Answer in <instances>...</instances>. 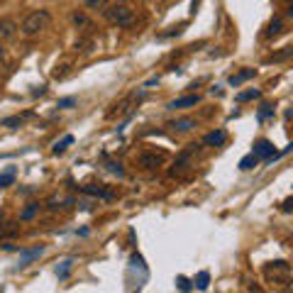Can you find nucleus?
Masks as SVG:
<instances>
[{"mask_svg":"<svg viewBox=\"0 0 293 293\" xmlns=\"http://www.w3.org/2000/svg\"><path fill=\"white\" fill-rule=\"evenodd\" d=\"M49 22H52V13H49V10H32V13L22 20L20 32H22L25 37H34V34H39L42 29L49 27Z\"/></svg>","mask_w":293,"mask_h":293,"instance_id":"obj_1","label":"nucleus"},{"mask_svg":"<svg viewBox=\"0 0 293 293\" xmlns=\"http://www.w3.org/2000/svg\"><path fill=\"white\" fill-rule=\"evenodd\" d=\"M103 15H105V20L110 25H117V27H132L135 25V10L122 5V3H115L110 8H105Z\"/></svg>","mask_w":293,"mask_h":293,"instance_id":"obj_2","label":"nucleus"},{"mask_svg":"<svg viewBox=\"0 0 293 293\" xmlns=\"http://www.w3.org/2000/svg\"><path fill=\"white\" fill-rule=\"evenodd\" d=\"M17 22H15L13 17H0V42H5V39H13L15 34H17Z\"/></svg>","mask_w":293,"mask_h":293,"instance_id":"obj_3","label":"nucleus"},{"mask_svg":"<svg viewBox=\"0 0 293 293\" xmlns=\"http://www.w3.org/2000/svg\"><path fill=\"white\" fill-rule=\"evenodd\" d=\"M200 103V96L195 93V96H183V98H176V100H171L166 108L169 110H183V108H195Z\"/></svg>","mask_w":293,"mask_h":293,"instance_id":"obj_4","label":"nucleus"},{"mask_svg":"<svg viewBox=\"0 0 293 293\" xmlns=\"http://www.w3.org/2000/svg\"><path fill=\"white\" fill-rule=\"evenodd\" d=\"M252 154L259 159V161H266L269 156H274V144L269 140H259L257 144H254V149H252Z\"/></svg>","mask_w":293,"mask_h":293,"instance_id":"obj_5","label":"nucleus"},{"mask_svg":"<svg viewBox=\"0 0 293 293\" xmlns=\"http://www.w3.org/2000/svg\"><path fill=\"white\" fill-rule=\"evenodd\" d=\"M225 140H227V132H225V130H213V132H208V135L203 137V144L220 147V144H225Z\"/></svg>","mask_w":293,"mask_h":293,"instance_id":"obj_6","label":"nucleus"},{"mask_svg":"<svg viewBox=\"0 0 293 293\" xmlns=\"http://www.w3.org/2000/svg\"><path fill=\"white\" fill-rule=\"evenodd\" d=\"M83 193L93 195V198H100V200H115V193L105 191L103 186H83Z\"/></svg>","mask_w":293,"mask_h":293,"instance_id":"obj_7","label":"nucleus"},{"mask_svg":"<svg viewBox=\"0 0 293 293\" xmlns=\"http://www.w3.org/2000/svg\"><path fill=\"white\" fill-rule=\"evenodd\" d=\"M29 117H32V112L13 115V117H5V120L0 122V127H10V130H15V127H22V125H25V120H29Z\"/></svg>","mask_w":293,"mask_h":293,"instance_id":"obj_8","label":"nucleus"},{"mask_svg":"<svg viewBox=\"0 0 293 293\" xmlns=\"http://www.w3.org/2000/svg\"><path fill=\"white\" fill-rule=\"evenodd\" d=\"M257 76V69H244V71H239V73H235V76H230V86H242L244 81H249V78H254Z\"/></svg>","mask_w":293,"mask_h":293,"instance_id":"obj_9","label":"nucleus"},{"mask_svg":"<svg viewBox=\"0 0 293 293\" xmlns=\"http://www.w3.org/2000/svg\"><path fill=\"white\" fill-rule=\"evenodd\" d=\"M42 252H44V247L39 244V247H34V249H25L22 254H20V269L22 266H27L32 259H37V257H42Z\"/></svg>","mask_w":293,"mask_h":293,"instance_id":"obj_10","label":"nucleus"},{"mask_svg":"<svg viewBox=\"0 0 293 293\" xmlns=\"http://www.w3.org/2000/svg\"><path fill=\"white\" fill-rule=\"evenodd\" d=\"M169 127H174L176 132H188V130H193V127H198V122H195L193 117H181V120H174Z\"/></svg>","mask_w":293,"mask_h":293,"instance_id":"obj_11","label":"nucleus"},{"mask_svg":"<svg viewBox=\"0 0 293 293\" xmlns=\"http://www.w3.org/2000/svg\"><path fill=\"white\" fill-rule=\"evenodd\" d=\"M161 156H156V154H140V164L142 166H147V169H156V166H161Z\"/></svg>","mask_w":293,"mask_h":293,"instance_id":"obj_12","label":"nucleus"},{"mask_svg":"<svg viewBox=\"0 0 293 293\" xmlns=\"http://www.w3.org/2000/svg\"><path fill=\"white\" fill-rule=\"evenodd\" d=\"M71 144H73V135H66L64 140L56 142L54 147H52V152H54V154H64V152H66V149L71 147Z\"/></svg>","mask_w":293,"mask_h":293,"instance_id":"obj_13","label":"nucleus"},{"mask_svg":"<svg viewBox=\"0 0 293 293\" xmlns=\"http://www.w3.org/2000/svg\"><path fill=\"white\" fill-rule=\"evenodd\" d=\"M257 164H259V159H257L254 154H247V156L239 159V169H242V171H249V169H254Z\"/></svg>","mask_w":293,"mask_h":293,"instance_id":"obj_14","label":"nucleus"},{"mask_svg":"<svg viewBox=\"0 0 293 293\" xmlns=\"http://www.w3.org/2000/svg\"><path fill=\"white\" fill-rule=\"evenodd\" d=\"M262 96L257 88H249V91H242V93H237V103H247V100H257V98Z\"/></svg>","mask_w":293,"mask_h":293,"instance_id":"obj_15","label":"nucleus"},{"mask_svg":"<svg viewBox=\"0 0 293 293\" xmlns=\"http://www.w3.org/2000/svg\"><path fill=\"white\" fill-rule=\"evenodd\" d=\"M208 283H210V274H208V271H200V274L195 276V286H198V291H208Z\"/></svg>","mask_w":293,"mask_h":293,"instance_id":"obj_16","label":"nucleus"},{"mask_svg":"<svg viewBox=\"0 0 293 293\" xmlns=\"http://www.w3.org/2000/svg\"><path fill=\"white\" fill-rule=\"evenodd\" d=\"M71 266H73V262H71V259L61 262V264L56 266V276H59V279H66V276L71 274Z\"/></svg>","mask_w":293,"mask_h":293,"instance_id":"obj_17","label":"nucleus"},{"mask_svg":"<svg viewBox=\"0 0 293 293\" xmlns=\"http://www.w3.org/2000/svg\"><path fill=\"white\" fill-rule=\"evenodd\" d=\"M13 183H15V169H8L5 174H0V188L13 186Z\"/></svg>","mask_w":293,"mask_h":293,"instance_id":"obj_18","label":"nucleus"},{"mask_svg":"<svg viewBox=\"0 0 293 293\" xmlns=\"http://www.w3.org/2000/svg\"><path fill=\"white\" fill-rule=\"evenodd\" d=\"M281 29H283V22H281V20H271V22H269V27H266V37L279 34Z\"/></svg>","mask_w":293,"mask_h":293,"instance_id":"obj_19","label":"nucleus"},{"mask_svg":"<svg viewBox=\"0 0 293 293\" xmlns=\"http://www.w3.org/2000/svg\"><path fill=\"white\" fill-rule=\"evenodd\" d=\"M37 210H39V203H29L27 208L22 210V215H20V220H32Z\"/></svg>","mask_w":293,"mask_h":293,"instance_id":"obj_20","label":"nucleus"},{"mask_svg":"<svg viewBox=\"0 0 293 293\" xmlns=\"http://www.w3.org/2000/svg\"><path fill=\"white\" fill-rule=\"evenodd\" d=\"M71 22H73L76 27H86V25H88V17H86L83 13H78V10H76V13H71Z\"/></svg>","mask_w":293,"mask_h":293,"instance_id":"obj_21","label":"nucleus"},{"mask_svg":"<svg viewBox=\"0 0 293 293\" xmlns=\"http://www.w3.org/2000/svg\"><path fill=\"white\" fill-rule=\"evenodd\" d=\"M76 103H78V100H76L73 96H69V98H61V100L56 103V108H59V110H69V108H73Z\"/></svg>","mask_w":293,"mask_h":293,"instance_id":"obj_22","label":"nucleus"},{"mask_svg":"<svg viewBox=\"0 0 293 293\" xmlns=\"http://www.w3.org/2000/svg\"><path fill=\"white\" fill-rule=\"evenodd\" d=\"M274 115V105L271 103H264L262 108H259V120H266V117H271Z\"/></svg>","mask_w":293,"mask_h":293,"instance_id":"obj_23","label":"nucleus"},{"mask_svg":"<svg viewBox=\"0 0 293 293\" xmlns=\"http://www.w3.org/2000/svg\"><path fill=\"white\" fill-rule=\"evenodd\" d=\"M105 3L108 0H83L86 8H91V10H100V8H105Z\"/></svg>","mask_w":293,"mask_h":293,"instance_id":"obj_24","label":"nucleus"},{"mask_svg":"<svg viewBox=\"0 0 293 293\" xmlns=\"http://www.w3.org/2000/svg\"><path fill=\"white\" fill-rule=\"evenodd\" d=\"M108 171H110V174H117V176H122V174H125L120 161H108Z\"/></svg>","mask_w":293,"mask_h":293,"instance_id":"obj_25","label":"nucleus"},{"mask_svg":"<svg viewBox=\"0 0 293 293\" xmlns=\"http://www.w3.org/2000/svg\"><path fill=\"white\" fill-rule=\"evenodd\" d=\"M176 286H179L181 291H191V288H193V283L186 279V276H179V279H176Z\"/></svg>","mask_w":293,"mask_h":293,"instance_id":"obj_26","label":"nucleus"},{"mask_svg":"<svg viewBox=\"0 0 293 293\" xmlns=\"http://www.w3.org/2000/svg\"><path fill=\"white\" fill-rule=\"evenodd\" d=\"M281 208L286 210V213H293V198H286V200L281 203Z\"/></svg>","mask_w":293,"mask_h":293,"instance_id":"obj_27","label":"nucleus"},{"mask_svg":"<svg viewBox=\"0 0 293 293\" xmlns=\"http://www.w3.org/2000/svg\"><path fill=\"white\" fill-rule=\"evenodd\" d=\"M210 93H213V96H223V88H220V86H213Z\"/></svg>","mask_w":293,"mask_h":293,"instance_id":"obj_28","label":"nucleus"},{"mask_svg":"<svg viewBox=\"0 0 293 293\" xmlns=\"http://www.w3.org/2000/svg\"><path fill=\"white\" fill-rule=\"evenodd\" d=\"M44 93H47V88H44V86H39L37 91H32V96H44Z\"/></svg>","mask_w":293,"mask_h":293,"instance_id":"obj_29","label":"nucleus"},{"mask_svg":"<svg viewBox=\"0 0 293 293\" xmlns=\"http://www.w3.org/2000/svg\"><path fill=\"white\" fill-rule=\"evenodd\" d=\"M5 59H8V54H5V49L0 47V64H5Z\"/></svg>","mask_w":293,"mask_h":293,"instance_id":"obj_30","label":"nucleus"},{"mask_svg":"<svg viewBox=\"0 0 293 293\" xmlns=\"http://www.w3.org/2000/svg\"><path fill=\"white\" fill-rule=\"evenodd\" d=\"M288 17L293 20V3H291V8H288Z\"/></svg>","mask_w":293,"mask_h":293,"instance_id":"obj_31","label":"nucleus"},{"mask_svg":"<svg viewBox=\"0 0 293 293\" xmlns=\"http://www.w3.org/2000/svg\"><path fill=\"white\" fill-rule=\"evenodd\" d=\"M0 223H3V213H0Z\"/></svg>","mask_w":293,"mask_h":293,"instance_id":"obj_32","label":"nucleus"},{"mask_svg":"<svg viewBox=\"0 0 293 293\" xmlns=\"http://www.w3.org/2000/svg\"><path fill=\"white\" fill-rule=\"evenodd\" d=\"M291 288H293V283H291Z\"/></svg>","mask_w":293,"mask_h":293,"instance_id":"obj_33","label":"nucleus"}]
</instances>
